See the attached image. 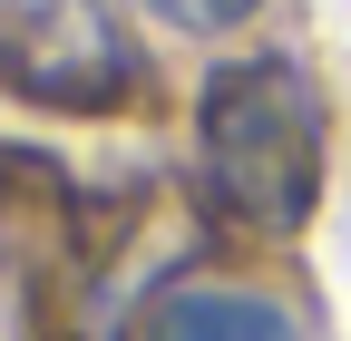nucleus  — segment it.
Segmentation results:
<instances>
[{"mask_svg":"<svg viewBox=\"0 0 351 341\" xmlns=\"http://www.w3.org/2000/svg\"><path fill=\"white\" fill-rule=\"evenodd\" d=\"M322 156H332V117L322 88L293 59H225L195 98V166L205 195L254 234H293L322 205Z\"/></svg>","mask_w":351,"mask_h":341,"instance_id":"obj_1","label":"nucleus"},{"mask_svg":"<svg viewBox=\"0 0 351 341\" xmlns=\"http://www.w3.org/2000/svg\"><path fill=\"white\" fill-rule=\"evenodd\" d=\"M0 88L29 108L98 117L137 98V49L108 0H0Z\"/></svg>","mask_w":351,"mask_h":341,"instance_id":"obj_2","label":"nucleus"},{"mask_svg":"<svg viewBox=\"0 0 351 341\" xmlns=\"http://www.w3.org/2000/svg\"><path fill=\"white\" fill-rule=\"evenodd\" d=\"M147 341H302V331H293V312L274 303V292H244V283H176V292H156Z\"/></svg>","mask_w":351,"mask_h":341,"instance_id":"obj_3","label":"nucleus"},{"mask_svg":"<svg viewBox=\"0 0 351 341\" xmlns=\"http://www.w3.org/2000/svg\"><path fill=\"white\" fill-rule=\"evenodd\" d=\"M156 10L176 20V29H195V39H215V29H244L263 0H156Z\"/></svg>","mask_w":351,"mask_h":341,"instance_id":"obj_4","label":"nucleus"}]
</instances>
